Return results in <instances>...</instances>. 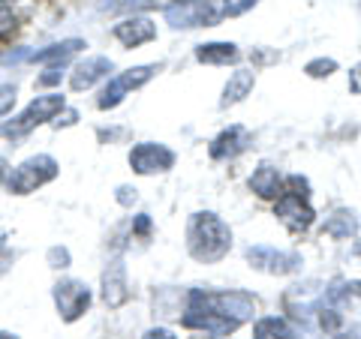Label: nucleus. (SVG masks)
<instances>
[{
    "mask_svg": "<svg viewBox=\"0 0 361 339\" xmlns=\"http://www.w3.org/2000/svg\"><path fill=\"white\" fill-rule=\"evenodd\" d=\"M187 246L196 262H220L232 246V231L217 213H193L187 225Z\"/></svg>",
    "mask_w": 361,
    "mask_h": 339,
    "instance_id": "nucleus-1",
    "label": "nucleus"
},
{
    "mask_svg": "<svg viewBox=\"0 0 361 339\" xmlns=\"http://www.w3.org/2000/svg\"><path fill=\"white\" fill-rule=\"evenodd\" d=\"M54 177H58V162H54L49 153H39L9 172L6 189L13 192V196H30V192H37L39 186H45Z\"/></svg>",
    "mask_w": 361,
    "mask_h": 339,
    "instance_id": "nucleus-2",
    "label": "nucleus"
},
{
    "mask_svg": "<svg viewBox=\"0 0 361 339\" xmlns=\"http://www.w3.org/2000/svg\"><path fill=\"white\" fill-rule=\"evenodd\" d=\"M63 105H66V99H63L61 94L37 96V99H33V103L13 120V123H4V127H0V132H4L6 139H18V135H25V132H30V129H37L39 123L54 120V117H58L61 111H63Z\"/></svg>",
    "mask_w": 361,
    "mask_h": 339,
    "instance_id": "nucleus-3",
    "label": "nucleus"
},
{
    "mask_svg": "<svg viewBox=\"0 0 361 339\" xmlns=\"http://www.w3.org/2000/svg\"><path fill=\"white\" fill-rule=\"evenodd\" d=\"M154 72H160V66L148 63V66H133V70H127V72L115 75V78H111V82L106 84L103 94H99L97 105L103 108V111H109V108H118V105L123 103V96H127L130 90H139L142 84H148L151 78H154Z\"/></svg>",
    "mask_w": 361,
    "mask_h": 339,
    "instance_id": "nucleus-4",
    "label": "nucleus"
},
{
    "mask_svg": "<svg viewBox=\"0 0 361 339\" xmlns=\"http://www.w3.org/2000/svg\"><path fill=\"white\" fill-rule=\"evenodd\" d=\"M54 303H58V312L63 321H75L90 307V288L78 279H61L54 286Z\"/></svg>",
    "mask_w": 361,
    "mask_h": 339,
    "instance_id": "nucleus-5",
    "label": "nucleus"
},
{
    "mask_svg": "<svg viewBox=\"0 0 361 339\" xmlns=\"http://www.w3.org/2000/svg\"><path fill=\"white\" fill-rule=\"evenodd\" d=\"M130 165L135 174H160L169 172L175 165V153L166 148V144L157 141H142L130 151Z\"/></svg>",
    "mask_w": 361,
    "mask_h": 339,
    "instance_id": "nucleus-6",
    "label": "nucleus"
},
{
    "mask_svg": "<svg viewBox=\"0 0 361 339\" xmlns=\"http://www.w3.org/2000/svg\"><path fill=\"white\" fill-rule=\"evenodd\" d=\"M277 217L289 231H307L313 225V207L307 205V198L304 196H295V192H280Z\"/></svg>",
    "mask_w": 361,
    "mask_h": 339,
    "instance_id": "nucleus-7",
    "label": "nucleus"
},
{
    "mask_svg": "<svg viewBox=\"0 0 361 339\" xmlns=\"http://www.w3.org/2000/svg\"><path fill=\"white\" fill-rule=\"evenodd\" d=\"M208 307L232 321H250L256 312V300L247 291H223V295H208Z\"/></svg>",
    "mask_w": 361,
    "mask_h": 339,
    "instance_id": "nucleus-8",
    "label": "nucleus"
},
{
    "mask_svg": "<svg viewBox=\"0 0 361 339\" xmlns=\"http://www.w3.org/2000/svg\"><path fill=\"white\" fill-rule=\"evenodd\" d=\"M247 258H250V264L259 267V270H268V274H277V276H286V274H295L301 258L298 255H289V252H274L271 246H250L247 250Z\"/></svg>",
    "mask_w": 361,
    "mask_h": 339,
    "instance_id": "nucleus-9",
    "label": "nucleus"
},
{
    "mask_svg": "<svg viewBox=\"0 0 361 339\" xmlns=\"http://www.w3.org/2000/svg\"><path fill=\"white\" fill-rule=\"evenodd\" d=\"M115 39L123 49H139V45L157 39V25L151 18H123L115 25Z\"/></svg>",
    "mask_w": 361,
    "mask_h": 339,
    "instance_id": "nucleus-10",
    "label": "nucleus"
},
{
    "mask_svg": "<svg viewBox=\"0 0 361 339\" xmlns=\"http://www.w3.org/2000/svg\"><path fill=\"white\" fill-rule=\"evenodd\" d=\"M127 298H130V291H127V270H123V262H111L103 274V300L111 309H118L127 303Z\"/></svg>",
    "mask_w": 361,
    "mask_h": 339,
    "instance_id": "nucleus-11",
    "label": "nucleus"
},
{
    "mask_svg": "<svg viewBox=\"0 0 361 339\" xmlns=\"http://www.w3.org/2000/svg\"><path fill=\"white\" fill-rule=\"evenodd\" d=\"M109 72H111V60L109 58H87L73 70L70 84H73V90H87V87H94L97 82H103Z\"/></svg>",
    "mask_w": 361,
    "mask_h": 339,
    "instance_id": "nucleus-12",
    "label": "nucleus"
},
{
    "mask_svg": "<svg viewBox=\"0 0 361 339\" xmlns=\"http://www.w3.org/2000/svg\"><path fill=\"white\" fill-rule=\"evenodd\" d=\"M247 144H250V132L244 127H229L226 132H220L217 139L211 144V156L214 160H232V156H238Z\"/></svg>",
    "mask_w": 361,
    "mask_h": 339,
    "instance_id": "nucleus-13",
    "label": "nucleus"
},
{
    "mask_svg": "<svg viewBox=\"0 0 361 339\" xmlns=\"http://www.w3.org/2000/svg\"><path fill=\"white\" fill-rule=\"evenodd\" d=\"M82 49H87L82 39H63V42H54L42 51H30L27 60H33V63H63L66 58H73V54L82 51Z\"/></svg>",
    "mask_w": 361,
    "mask_h": 339,
    "instance_id": "nucleus-14",
    "label": "nucleus"
},
{
    "mask_svg": "<svg viewBox=\"0 0 361 339\" xmlns=\"http://www.w3.org/2000/svg\"><path fill=\"white\" fill-rule=\"evenodd\" d=\"M196 60L199 63H211V66H223V63H235L238 60V49L232 42H208L196 49Z\"/></svg>",
    "mask_w": 361,
    "mask_h": 339,
    "instance_id": "nucleus-15",
    "label": "nucleus"
},
{
    "mask_svg": "<svg viewBox=\"0 0 361 339\" xmlns=\"http://www.w3.org/2000/svg\"><path fill=\"white\" fill-rule=\"evenodd\" d=\"M253 72L250 70H238V72H232V78L226 82V87H223V99H220V105L226 108V105H235V103H241V99L250 94L253 90Z\"/></svg>",
    "mask_w": 361,
    "mask_h": 339,
    "instance_id": "nucleus-16",
    "label": "nucleus"
},
{
    "mask_svg": "<svg viewBox=\"0 0 361 339\" xmlns=\"http://www.w3.org/2000/svg\"><path fill=\"white\" fill-rule=\"evenodd\" d=\"M196 6V25H205L214 27L232 13V4L229 0H193Z\"/></svg>",
    "mask_w": 361,
    "mask_h": 339,
    "instance_id": "nucleus-17",
    "label": "nucleus"
},
{
    "mask_svg": "<svg viewBox=\"0 0 361 339\" xmlns=\"http://www.w3.org/2000/svg\"><path fill=\"white\" fill-rule=\"evenodd\" d=\"M250 189L259 198H277L280 196V172L271 165L256 168V174L250 177Z\"/></svg>",
    "mask_w": 361,
    "mask_h": 339,
    "instance_id": "nucleus-18",
    "label": "nucleus"
},
{
    "mask_svg": "<svg viewBox=\"0 0 361 339\" xmlns=\"http://www.w3.org/2000/svg\"><path fill=\"white\" fill-rule=\"evenodd\" d=\"M253 339H295V333H292V327L283 319L271 315V319H259L256 321Z\"/></svg>",
    "mask_w": 361,
    "mask_h": 339,
    "instance_id": "nucleus-19",
    "label": "nucleus"
},
{
    "mask_svg": "<svg viewBox=\"0 0 361 339\" xmlns=\"http://www.w3.org/2000/svg\"><path fill=\"white\" fill-rule=\"evenodd\" d=\"M355 231H358V219L353 210H337L334 217L325 222V234H331V237H353Z\"/></svg>",
    "mask_w": 361,
    "mask_h": 339,
    "instance_id": "nucleus-20",
    "label": "nucleus"
},
{
    "mask_svg": "<svg viewBox=\"0 0 361 339\" xmlns=\"http://www.w3.org/2000/svg\"><path fill=\"white\" fill-rule=\"evenodd\" d=\"M16 27H18V21H16L13 6H9L6 0H0V39H4V37H13Z\"/></svg>",
    "mask_w": 361,
    "mask_h": 339,
    "instance_id": "nucleus-21",
    "label": "nucleus"
},
{
    "mask_svg": "<svg viewBox=\"0 0 361 339\" xmlns=\"http://www.w3.org/2000/svg\"><path fill=\"white\" fill-rule=\"evenodd\" d=\"M337 70V63L331 58H319V60H310L307 66H304V72H307L310 78H325V75H331Z\"/></svg>",
    "mask_w": 361,
    "mask_h": 339,
    "instance_id": "nucleus-22",
    "label": "nucleus"
},
{
    "mask_svg": "<svg viewBox=\"0 0 361 339\" xmlns=\"http://www.w3.org/2000/svg\"><path fill=\"white\" fill-rule=\"evenodd\" d=\"M16 96H18L16 84H0V120H4L9 111L16 108Z\"/></svg>",
    "mask_w": 361,
    "mask_h": 339,
    "instance_id": "nucleus-23",
    "label": "nucleus"
},
{
    "mask_svg": "<svg viewBox=\"0 0 361 339\" xmlns=\"http://www.w3.org/2000/svg\"><path fill=\"white\" fill-rule=\"evenodd\" d=\"M319 324H322L325 333H337L341 331V324H343V319H341V312H334V309H322Z\"/></svg>",
    "mask_w": 361,
    "mask_h": 339,
    "instance_id": "nucleus-24",
    "label": "nucleus"
},
{
    "mask_svg": "<svg viewBox=\"0 0 361 339\" xmlns=\"http://www.w3.org/2000/svg\"><path fill=\"white\" fill-rule=\"evenodd\" d=\"M49 264L51 267H70V252L63 246H51L49 250Z\"/></svg>",
    "mask_w": 361,
    "mask_h": 339,
    "instance_id": "nucleus-25",
    "label": "nucleus"
},
{
    "mask_svg": "<svg viewBox=\"0 0 361 339\" xmlns=\"http://www.w3.org/2000/svg\"><path fill=\"white\" fill-rule=\"evenodd\" d=\"M151 0H118V4H111V6H106V9H111V13H130V9H139V6H148Z\"/></svg>",
    "mask_w": 361,
    "mask_h": 339,
    "instance_id": "nucleus-26",
    "label": "nucleus"
},
{
    "mask_svg": "<svg viewBox=\"0 0 361 339\" xmlns=\"http://www.w3.org/2000/svg\"><path fill=\"white\" fill-rule=\"evenodd\" d=\"M118 201H121L123 207H130V205H135V201H139V196H135V189L121 186V189H118Z\"/></svg>",
    "mask_w": 361,
    "mask_h": 339,
    "instance_id": "nucleus-27",
    "label": "nucleus"
},
{
    "mask_svg": "<svg viewBox=\"0 0 361 339\" xmlns=\"http://www.w3.org/2000/svg\"><path fill=\"white\" fill-rule=\"evenodd\" d=\"M142 339H178L172 331H166V327H151V331H145Z\"/></svg>",
    "mask_w": 361,
    "mask_h": 339,
    "instance_id": "nucleus-28",
    "label": "nucleus"
},
{
    "mask_svg": "<svg viewBox=\"0 0 361 339\" xmlns=\"http://www.w3.org/2000/svg\"><path fill=\"white\" fill-rule=\"evenodd\" d=\"M349 87H353V94L361 96V63H355L353 72H349Z\"/></svg>",
    "mask_w": 361,
    "mask_h": 339,
    "instance_id": "nucleus-29",
    "label": "nucleus"
},
{
    "mask_svg": "<svg viewBox=\"0 0 361 339\" xmlns=\"http://www.w3.org/2000/svg\"><path fill=\"white\" fill-rule=\"evenodd\" d=\"M9 267H13V252L4 250V241H0V276H4Z\"/></svg>",
    "mask_w": 361,
    "mask_h": 339,
    "instance_id": "nucleus-30",
    "label": "nucleus"
},
{
    "mask_svg": "<svg viewBox=\"0 0 361 339\" xmlns=\"http://www.w3.org/2000/svg\"><path fill=\"white\" fill-rule=\"evenodd\" d=\"M58 82H61V70H58V66H51L49 72L37 78V84H58Z\"/></svg>",
    "mask_w": 361,
    "mask_h": 339,
    "instance_id": "nucleus-31",
    "label": "nucleus"
},
{
    "mask_svg": "<svg viewBox=\"0 0 361 339\" xmlns=\"http://www.w3.org/2000/svg\"><path fill=\"white\" fill-rule=\"evenodd\" d=\"M75 120H78V111H73V108H70V111H63V115H61L58 120H54V127H73Z\"/></svg>",
    "mask_w": 361,
    "mask_h": 339,
    "instance_id": "nucleus-32",
    "label": "nucleus"
},
{
    "mask_svg": "<svg viewBox=\"0 0 361 339\" xmlns=\"http://www.w3.org/2000/svg\"><path fill=\"white\" fill-rule=\"evenodd\" d=\"M151 231V219L148 217H139L135 219V234H148Z\"/></svg>",
    "mask_w": 361,
    "mask_h": 339,
    "instance_id": "nucleus-33",
    "label": "nucleus"
},
{
    "mask_svg": "<svg viewBox=\"0 0 361 339\" xmlns=\"http://www.w3.org/2000/svg\"><path fill=\"white\" fill-rule=\"evenodd\" d=\"M346 295L361 298V279H355V282H346Z\"/></svg>",
    "mask_w": 361,
    "mask_h": 339,
    "instance_id": "nucleus-34",
    "label": "nucleus"
},
{
    "mask_svg": "<svg viewBox=\"0 0 361 339\" xmlns=\"http://www.w3.org/2000/svg\"><path fill=\"white\" fill-rule=\"evenodd\" d=\"M4 177H6V160L0 156V180H4Z\"/></svg>",
    "mask_w": 361,
    "mask_h": 339,
    "instance_id": "nucleus-35",
    "label": "nucleus"
},
{
    "mask_svg": "<svg viewBox=\"0 0 361 339\" xmlns=\"http://www.w3.org/2000/svg\"><path fill=\"white\" fill-rule=\"evenodd\" d=\"M0 339H18L16 333H0Z\"/></svg>",
    "mask_w": 361,
    "mask_h": 339,
    "instance_id": "nucleus-36",
    "label": "nucleus"
},
{
    "mask_svg": "<svg viewBox=\"0 0 361 339\" xmlns=\"http://www.w3.org/2000/svg\"><path fill=\"white\" fill-rule=\"evenodd\" d=\"M250 4H256V0H244V4H241L238 9H244V6H250Z\"/></svg>",
    "mask_w": 361,
    "mask_h": 339,
    "instance_id": "nucleus-37",
    "label": "nucleus"
},
{
    "mask_svg": "<svg viewBox=\"0 0 361 339\" xmlns=\"http://www.w3.org/2000/svg\"><path fill=\"white\" fill-rule=\"evenodd\" d=\"M358 252H361V246H358Z\"/></svg>",
    "mask_w": 361,
    "mask_h": 339,
    "instance_id": "nucleus-38",
    "label": "nucleus"
}]
</instances>
